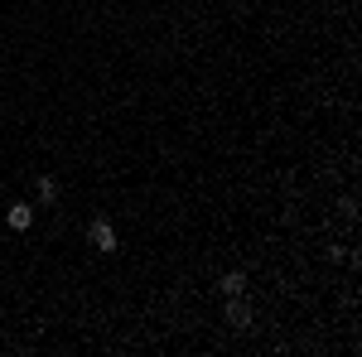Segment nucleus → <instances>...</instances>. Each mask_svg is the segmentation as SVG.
<instances>
[{"label": "nucleus", "mask_w": 362, "mask_h": 357, "mask_svg": "<svg viewBox=\"0 0 362 357\" xmlns=\"http://www.w3.org/2000/svg\"><path fill=\"white\" fill-rule=\"evenodd\" d=\"M87 247H97L102 256H112L121 242H116V227H112V218H92L87 222Z\"/></svg>", "instance_id": "f257e3e1"}, {"label": "nucleus", "mask_w": 362, "mask_h": 357, "mask_svg": "<svg viewBox=\"0 0 362 357\" xmlns=\"http://www.w3.org/2000/svg\"><path fill=\"white\" fill-rule=\"evenodd\" d=\"M223 319L232 324V329H251V304L242 300V295H227V309H223Z\"/></svg>", "instance_id": "f03ea898"}, {"label": "nucleus", "mask_w": 362, "mask_h": 357, "mask_svg": "<svg viewBox=\"0 0 362 357\" xmlns=\"http://www.w3.org/2000/svg\"><path fill=\"white\" fill-rule=\"evenodd\" d=\"M5 222H10L15 232H29V227H34V203H10Z\"/></svg>", "instance_id": "7ed1b4c3"}, {"label": "nucleus", "mask_w": 362, "mask_h": 357, "mask_svg": "<svg viewBox=\"0 0 362 357\" xmlns=\"http://www.w3.org/2000/svg\"><path fill=\"white\" fill-rule=\"evenodd\" d=\"M34 198H39V203H58V179L54 174H39V179H34Z\"/></svg>", "instance_id": "20e7f679"}, {"label": "nucleus", "mask_w": 362, "mask_h": 357, "mask_svg": "<svg viewBox=\"0 0 362 357\" xmlns=\"http://www.w3.org/2000/svg\"><path fill=\"white\" fill-rule=\"evenodd\" d=\"M218 290H223V295H247V275H242V271H227L223 280H218Z\"/></svg>", "instance_id": "39448f33"}]
</instances>
